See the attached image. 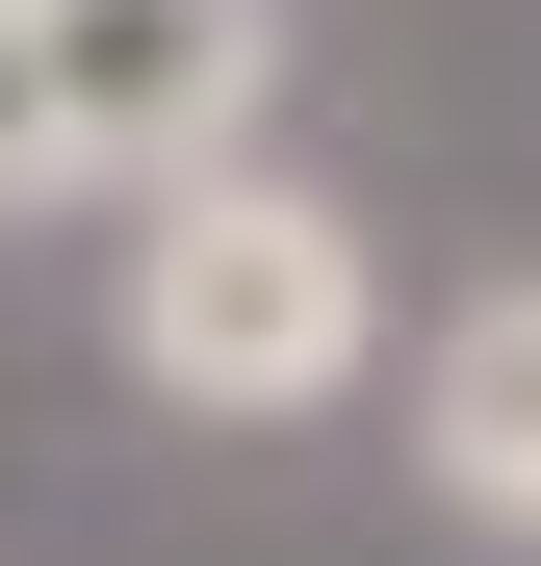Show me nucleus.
I'll use <instances>...</instances> for the list:
<instances>
[{"instance_id":"obj_1","label":"nucleus","mask_w":541,"mask_h":566,"mask_svg":"<svg viewBox=\"0 0 541 566\" xmlns=\"http://www.w3.org/2000/svg\"><path fill=\"white\" fill-rule=\"evenodd\" d=\"M129 387L155 412H207V438H284V412H335L361 360H387V258H361V207L335 180H258V155H207V180H155V232H129Z\"/></svg>"},{"instance_id":"obj_4","label":"nucleus","mask_w":541,"mask_h":566,"mask_svg":"<svg viewBox=\"0 0 541 566\" xmlns=\"http://www.w3.org/2000/svg\"><path fill=\"white\" fill-rule=\"evenodd\" d=\"M0 207H52V129H27V0H0Z\"/></svg>"},{"instance_id":"obj_3","label":"nucleus","mask_w":541,"mask_h":566,"mask_svg":"<svg viewBox=\"0 0 541 566\" xmlns=\"http://www.w3.org/2000/svg\"><path fill=\"white\" fill-rule=\"evenodd\" d=\"M413 490L490 515V541H541V283L438 310V360H413Z\"/></svg>"},{"instance_id":"obj_2","label":"nucleus","mask_w":541,"mask_h":566,"mask_svg":"<svg viewBox=\"0 0 541 566\" xmlns=\"http://www.w3.org/2000/svg\"><path fill=\"white\" fill-rule=\"evenodd\" d=\"M258 104H284V0H27V129L52 180H207L258 155Z\"/></svg>"}]
</instances>
